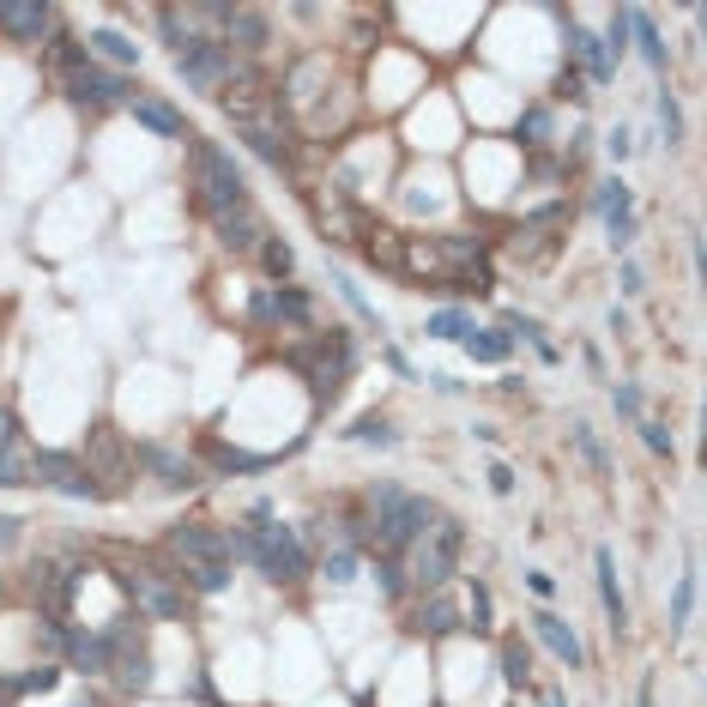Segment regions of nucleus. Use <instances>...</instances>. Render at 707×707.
Returning a JSON list of instances; mask_svg holds the SVG:
<instances>
[{"label": "nucleus", "mask_w": 707, "mask_h": 707, "mask_svg": "<svg viewBox=\"0 0 707 707\" xmlns=\"http://www.w3.org/2000/svg\"><path fill=\"white\" fill-rule=\"evenodd\" d=\"M659 133H666V145H678L683 140V109H678V97H671V92H659Z\"/></svg>", "instance_id": "obj_45"}, {"label": "nucleus", "mask_w": 707, "mask_h": 707, "mask_svg": "<svg viewBox=\"0 0 707 707\" xmlns=\"http://www.w3.org/2000/svg\"><path fill=\"white\" fill-rule=\"evenodd\" d=\"M230 580H236V568H194V575H182V587H194V592H230Z\"/></svg>", "instance_id": "obj_46"}, {"label": "nucleus", "mask_w": 707, "mask_h": 707, "mask_svg": "<svg viewBox=\"0 0 707 707\" xmlns=\"http://www.w3.org/2000/svg\"><path fill=\"white\" fill-rule=\"evenodd\" d=\"M49 49H55V67H61V92L73 97V104H85V109H116V104H128V97H133L128 73H109V67H97L92 55H85V43L55 37Z\"/></svg>", "instance_id": "obj_5"}, {"label": "nucleus", "mask_w": 707, "mask_h": 707, "mask_svg": "<svg viewBox=\"0 0 707 707\" xmlns=\"http://www.w3.org/2000/svg\"><path fill=\"white\" fill-rule=\"evenodd\" d=\"M484 478H490V490H496V496H514V466H502V459H496Z\"/></svg>", "instance_id": "obj_53"}, {"label": "nucleus", "mask_w": 707, "mask_h": 707, "mask_svg": "<svg viewBox=\"0 0 707 707\" xmlns=\"http://www.w3.org/2000/svg\"><path fill=\"white\" fill-rule=\"evenodd\" d=\"M266 290H273V327L314 333V302L302 297V290H290V285H266Z\"/></svg>", "instance_id": "obj_28"}, {"label": "nucleus", "mask_w": 707, "mask_h": 707, "mask_svg": "<svg viewBox=\"0 0 707 707\" xmlns=\"http://www.w3.org/2000/svg\"><path fill=\"white\" fill-rule=\"evenodd\" d=\"M526 587H532L538 599H550V592H556V575H550V568H526Z\"/></svg>", "instance_id": "obj_55"}, {"label": "nucleus", "mask_w": 707, "mask_h": 707, "mask_svg": "<svg viewBox=\"0 0 707 707\" xmlns=\"http://www.w3.org/2000/svg\"><path fill=\"white\" fill-rule=\"evenodd\" d=\"M212 236H218L224 254H254L266 242V218L254 212V200H242L230 212H212Z\"/></svg>", "instance_id": "obj_14"}, {"label": "nucleus", "mask_w": 707, "mask_h": 707, "mask_svg": "<svg viewBox=\"0 0 707 707\" xmlns=\"http://www.w3.org/2000/svg\"><path fill=\"white\" fill-rule=\"evenodd\" d=\"M345 442H363V447H393V442H399V430H393V423L381 418V411H369V418H357L351 430H345Z\"/></svg>", "instance_id": "obj_37"}, {"label": "nucleus", "mask_w": 707, "mask_h": 707, "mask_svg": "<svg viewBox=\"0 0 707 707\" xmlns=\"http://www.w3.org/2000/svg\"><path fill=\"white\" fill-rule=\"evenodd\" d=\"M290 369H297L302 381H309V399L314 406H333L345 393V381L357 375V345L345 339L339 327H327V333H309V339L290 351Z\"/></svg>", "instance_id": "obj_4"}, {"label": "nucleus", "mask_w": 707, "mask_h": 707, "mask_svg": "<svg viewBox=\"0 0 707 707\" xmlns=\"http://www.w3.org/2000/svg\"><path fill=\"white\" fill-rule=\"evenodd\" d=\"M544 707H568V702H563V695H556V690H550V695H544Z\"/></svg>", "instance_id": "obj_58"}, {"label": "nucleus", "mask_w": 707, "mask_h": 707, "mask_svg": "<svg viewBox=\"0 0 707 707\" xmlns=\"http://www.w3.org/2000/svg\"><path fill=\"white\" fill-rule=\"evenodd\" d=\"M604 152H611V164H623V157L635 152V133H628V128H611V133H604Z\"/></svg>", "instance_id": "obj_52"}, {"label": "nucleus", "mask_w": 707, "mask_h": 707, "mask_svg": "<svg viewBox=\"0 0 707 707\" xmlns=\"http://www.w3.org/2000/svg\"><path fill=\"white\" fill-rule=\"evenodd\" d=\"M218 37L230 43V49L242 55V61H249V55H261L266 43H273V31H266V19L254 13V7H224V25H218Z\"/></svg>", "instance_id": "obj_21"}, {"label": "nucleus", "mask_w": 707, "mask_h": 707, "mask_svg": "<svg viewBox=\"0 0 707 707\" xmlns=\"http://www.w3.org/2000/svg\"><path fill=\"white\" fill-rule=\"evenodd\" d=\"M230 538H236V563H254L273 587H297L309 575V544L297 538V526L261 520V526H242V532L230 526Z\"/></svg>", "instance_id": "obj_3"}, {"label": "nucleus", "mask_w": 707, "mask_h": 707, "mask_svg": "<svg viewBox=\"0 0 707 707\" xmlns=\"http://www.w3.org/2000/svg\"><path fill=\"white\" fill-rule=\"evenodd\" d=\"M592 580H599V604H604V623H611V635H628V599H623V587H616V556H611V544L592 550Z\"/></svg>", "instance_id": "obj_22"}, {"label": "nucleus", "mask_w": 707, "mask_h": 707, "mask_svg": "<svg viewBox=\"0 0 707 707\" xmlns=\"http://www.w3.org/2000/svg\"><path fill=\"white\" fill-rule=\"evenodd\" d=\"M592 212H599L604 224H611V218H628V212H635V188H628L623 176H604V182L592 188Z\"/></svg>", "instance_id": "obj_29"}, {"label": "nucleus", "mask_w": 707, "mask_h": 707, "mask_svg": "<svg viewBox=\"0 0 707 707\" xmlns=\"http://www.w3.org/2000/svg\"><path fill=\"white\" fill-rule=\"evenodd\" d=\"M556 97H575V104H587V73H580L575 61H563V73H556Z\"/></svg>", "instance_id": "obj_47"}, {"label": "nucleus", "mask_w": 707, "mask_h": 707, "mask_svg": "<svg viewBox=\"0 0 707 707\" xmlns=\"http://www.w3.org/2000/svg\"><path fill=\"white\" fill-rule=\"evenodd\" d=\"M375 587L387 592V599H406V568H399V556H375Z\"/></svg>", "instance_id": "obj_44"}, {"label": "nucleus", "mask_w": 707, "mask_h": 707, "mask_svg": "<svg viewBox=\"0 0 707 707\" xmlns=\"http://www.w3.org/2000/svg\"><path fill=\"white\" fill-rule=\"evenodd\" d=\"M526 623H532V635H538V642H544L556 659H563L568 671L587 666V647H580V635H575V623H568V616H556V611H532Z\"/></svg>", "instance_id": "obj_18"}, {"label": "nucleus", "mask_w": 707, "mask_h": 707, "mask_svg": "<svg viewBox=\"0 0 707 707\" xmlns=\"http://www.w3.org/2000/svg\"><path fill=\"white\" fill-rule=\"evenodd\" d=\"M628 43L642 49V61L654 67V73H666V67H671V49H666V37H659V25L642 13V7H628Z\"/></svg>", "instance_id": "obj_27"}, {"label": "nucleus", "mask_w": 707, "mask_h": 707, "mask_svg": "<svg viewBox=\"0 0 707 707\" xmlns=\"http://www.w3.org/2000/svg\"><path fill=\"white\" fill-rule=\"evenodd\" d=\"M31 484H49V490H61V496H73V502H104V490H97V478L85 471V459H79V454H55V447H37V471H31Z\"/></svg>", "instance_id": "obj_13"}, {"label": "nucleus", "mask_w": 707, "mask_h": 707, "mask_svg": "<svg viewBox=\"0 0 707 707\" xmlns=\"http://www.w3.org/2000/svg\"><path fill=\"white\" fill-rule=\"evenodd\" d=\"M309 194V212H314V230L327 236V242H357V230L369 224V212L357 206L351 194H345L339 182H314V188H302Z\"/></svg>", "instance_id": "obj_12"}, {"label": "nucleus", "mask_w": 707, "mask_h": 707, "mask_svg": "<svg viewBox=\"0 0 707 707\" xmlns=\"http://www.w3.org/2000/svg\"><path fill=\"white\" fill-rule=\"evenodd\" d=\"M357 249H363V261L375 266V273H393V278H399V254H406V236L393 230V224H375V218H369L363 230H357Z\"/></svg>", "instance_id": "obj_24"}, {"label": "nucleus", "mask_w": 707, "mask_h": 707, "mask_svg": "<svg viewBox=\"0 0 707 707\" xmlns=\"http://www.w3.org/2000/svg\"><path fill=\"white\" fill-rule=\"evenodd\" d=\"M85 55H92V61H109V73H128V67L140 61V43H133L128 31L104 25V31H92V37H85Z\"/></svg>", "instance_id": "obj_26"}, {"label": "nucleus", "mask_w": 707, "mask_h": 707, "mask_svg": "<svg viewBox=\"0 0 707 707\" xmlns=\"http://www.w3.org/2000/svg\"><path fill=\"white\" fill-rule=\"evenodd\" d=\"M170 61H176V73H182L188 85H194V92H212V97H218L224 85H230V79L242 73V67H249V61H242V55H236L224 37H188L182 49L170 55Z\"/></svg>", "instance_id": "obj_9"}, {"label": "nucleus", "mask_w": 707, "mask_h": 707, "mask_svg": "<svg viewBox=\"0 0 707 707\" xmlns=\"http://www.w3.org/2000/svg\"><path fill=\"white\" fill-rule=\"evenodd\" d=\"M242 140H249V152L261 157V164H273V170H290V164H297V128H290V116H285V104H266L261 116H249L242 121Z\"/></svg>", "instance_id": "obj_11"}, {"label": "nucleus", "mask_w": 707, "mask_h": 707, "mask_svg": "<svg viewBox=\"0 0 707 707\" xmlns=\"http://www.w3.org/2000/svg\"><path fill=\"white\" fill-rule=\"evenodd\" d=\"M321 575H327L333 587H351V580H357V550L351 544H333L327 556H321Z\"/></svg>", "instance_id": "obj_40"}, {"label": "nucleus", "mask_w": 707, "mask_h": 707, "mask_svg": "<svg viewBox=\"0 0 707 707\" xmlns=\"http://www.w3.org/2000/svg\"><path fill=\"white\" fill-rule=\"evenodd\" d=\"M635 707H659V690H654V678H642V690H635Z\"/></svg>", "instance_id": "obj_57"}, {"label": "nucleus", "mask_w": 707, "mask_h": 707, "mask_svg": "<svg viewBox=\"0 0 707 707\" xmlns=\"http://www.w3.org/2000/svg\"><path fill=\"white\" fill-rule=\"evenodd\" d=\"M690 616H695V568L678 580V592H671V635H683V628H690Z\"/></svg>", "instance_id": "obj_41"}, {"label": "nucleus", "mask_w": 707, "mask_h": 707, "mask_svg": "<svg viewBox=\"0 0 707 707\" xmlns=\"http://www.w3.org/2000/svg\"><path fill=\"white\" fill-rule=\"evenodd\" d=\"M514 140H520V152H544L550 145V104H526L520 121H514Z\"/></svg>", "instance_id": "obj_32"}, {"label": "nucleus", "mask_w": 707, "mask_h": 707, "mask_svg": "<svg viewBox=\"0 0 707 707\" xmlns=\"http://www.w3.org/2000/svg\"><path fill=\"white\" fill-rule=\"evenodd\" d=\"M363 520H369V544H381V556H399L435 520V502L406 490V484H393V478H381L363 496Z\"/></svg>", "instance_id": "obj_1"}, {"label": "nucleus", "mask_w": 707, "mask_h": 707, "mask_svg": "<svg viewBox=\"0 0 707 707\" xmlns=\"http://www.w3.org/2000/svg\"><path fill=\"white\" fill-rule=\"evenodd\" d=\"M563 224H568V206H544V212H532V218H520L508 254H514V261H526V266L550 261V249H556V236H550V230H563Z\"/></svg>", "instance_id": "obj_15"}, {"label": "nucleus", "mask_w": 707, "mask_h": 707, "mask_svg": "<svg viewBox=\"0 0 707 707\" xmlns=\"http://www.w3.org/2000/svg\"><path fill=\"white\" fill-rule=\"evenodd\" d=\"M471 333V314L466 309H435L430 321H423V339H447V345H459Z\"/></svg>", "instance_id": "obj_35"}, {"label": "nucleus", "mask_w": 707, "mask_h": 707, "mask_svg": "<svg viewBox=\"0 0 707 707\" xmlns=\"http://www.w3.org/2000/svg\"><path fill=\"white\" fill-rule=\"evenodd\" d=\"M254 254H261L266 278H290V273H297V249H290L285 236H266V242H261Z\"/></svg>", "instance_id": "obj_38"}, {"label": "nucleus", "mask_w": 707, "mask_h": 707, "mask_svg": "<svg viewBox=\"0 0 707 707\" xmlns=\"http://www.w3.org/2000/svg\"><path fill=\"white\" fill-rule=\"evenodd\" d=\"M188 170H194V200H200V212H206V218L249 200V182H242V170L230 164V152H224V145L194 140V133H188Z\"/></svg>", "instance_id": "obj_7"}, {"label": "nucleus", "mask_w": 707, "mask_h": 707, "mask_svg": "<svg viewBox=\"0 0 707 707\" xmlns=\"http://www.w3.org/2000/svg\"><path fill=\"white\" fill-rule=\"evenodd\" d=\"M0 31L13 43H37L55 31V7H43V0H0Z\"/></svg>", "instance_id": "obj_20"}, {"label": "nucleus", "mask_w": 707, "mask_h": 707, "mask_svg": "<svg viewBox=\"0 0 707 707\" xmlns=\"http://www.w3.org/2000/svg\"><path fill=\"white\" fill-rule=\"evenodd\" d=\"M563 37H568V61H575V67H580V73H587V79H592V85H611V79H616V67H611V61H604V49H599V37H592V31H587V25H580V19H575V13H563Z\"/></svg>", "instance_id": "obj_19"}, {"label": "nucleus", "mask_w": 707, "mask_h": 707, "mask_svg": "<svg viewBox=\"0 0 707 707\" xmlns=\"http://www.w3.org/2000/svg\"><path fill=\"white\" fill-rule=\"evenodd\" d=\"M116 587L133 599V616H152V623H188V587L176 568H157V563H128L116 568Z\"/></svg>", "instance_id": "obj_6"}, {"label": "nucleus", "mask_w": 707, "mask_h": 707, "mask_svg": "<svg viewBox=\"0 0 707 707\" xmlns=\"http://www.w3.org/2000/svg\"><path fill=\"white\" fill-rule=\"evenodd\" d=\"M133 459H145V471H152L164 490H194V484H206L200 459L176 454V447H164V442H140V447H133Z\"/></svg>", "instance_id": "obj_16"}, {"label": "nucleus", "mask_w": 707, "mask_h": 707, "mask_svg": "<svg viewBox=\"0 0 707 707\" xmlns=\"http://www.w3.org/2000/svg\"><path fill=\"white\" fill-rule=\"evenodd\" d=\"M635 236H642V212H628V218H611V224H604V242H611V254L635 249Z\"/></svg>", "instance_id": "obj_42"}, {"label": "nucleus", "mask_w": 707, "mask_h": 707, "mask_svg": "<svg viewBox=\"0 0 707 707\" xmlns=\"http://www.w3.org/2000/svg\"><path fill=\"white\" fill-rule=\"evenodd\" d=\"M471 628H490V587L471 580Z\"/></svg>", "instance_id": "obj_51"}, {"label": "nucleus", "mask_w": 707, "mask_h": 707, "mask_svg": "<svg viewBox=\"0 0 707 707\" xmlns=\"http://www.w3.org/2000/svg\"><path fill=\"white\" fill-rule=\"evenodd\" d=\"M635 430H642L647 454H659V459H671V454H678V442H671V430H666L659 418H635Z\"/></svg>", "instance_id": "obj_43"}, {"label": "nucleus", "mask_w": 707, "mask_h": 707, "mask_svg": "<svg viewBox=\"0 0 707 707\" xmlns=\"http://www.w3.org/2000/svg\"><path fill=\"white\" fill-rule=\"evenodd\" d=\"M206 459L218 471H266L273 454H242V447H224V442H206Z\"/></svg>", "instance_id": "obj_36"}, {"label": "nucleus", "mask_w": 707, "mask_h": 707, "mask_svg": "<svg viewBox=\"0 0 707 707\" xmlns=\"http://www.w3.org/2000/svg\"><path fill=\"white\" fill-rule=\"evenodd\" d=\"M109 635V671H116V690L145 695L152 690V642H145V623L140 616H116L104 623Z\"/></svg>", "instance_id": "obj_10"}, {"label": "nucleus", "mask_w": 707, "mask_h": 707, "mask_svg": "<svg viewBox=\"0 0 707 707\" xmlns=\"http://www.w3.org/2000/svg\"><path fill=\"white\" fill-rule=\"evenodd\" d=\"M459 345H466L471 363H508V351H514V339L502 327H471Z\"/></svg>", "instance_id": "obj_30"}, {"label": "nucleus", "mask_w": 707, "mask_h": 707, "mask_svg": "<svg viewBox=\"0 0 707 707\" xmlns=\"http://www.w3.org/2000/svg\"><path fill=\"white\" fill-rule=\"evenodd\" d=\"M611 406H616V418H642V387H635V381H616Z\"/></svg>", "instance_id": "obj_48"}, {"label": "nucleus", "mask_w": 707, "mask_h": 707, "mask_svg": "<svg viewBox=\"0 0 707 707\" xmlns=\"http://www.w3.org/2000/svg\"><path fill=\"white\" fill-rule=\"evenodd\" d=\"M19 526H25V520H13V514H0V550H13V544H19Z\"/></svg>", "instance_id": "obj_56"}, {"label": "nucleus", "mask_w": 707, "mask_h": 707, "mask_svg": "<svg viewBox=\"0 0 707 707\" xmlns=\"http://www.w3.org/2000/svg\"><path fill=\"white\" fill-rule=\"evenodd\" d=\"M616 285H623L628 297H642V290H647V273H642L635 261H623V278H616Z\"/></svg>", "instance_id": "obj_54"}, {"label": "nucleus", "mask_w": 707, "mask_h": 707, "mask_svg": "<svg viewBox=\"0 0 707 707\" xmlns=\"http://www.w3.org/2000/svg\"><path fill=\"white\" fill-rule=\"evenodd\" d=\"M128 104H133V121L152 128L157 140H188V121H182V109H176V104H164V97H152V92H133Z\"/></svg>", "instance_id": "obj_25"}, {"label": "nucleus", "mask_w": 707, "mask_h": 707, "mask_svg": "<svg viewBox=\"0 0 707 707\" xmlns=\"http://www.w3.org/2000/svg\"><path fill=\"white\" fill-rule=\"evenodd\" d=\"M502 683H508V690H526V683H532V647H526L520 635H502Z\"/></svg>", "instance_id": "obj_33"}, {"label": "nucleus", "mask_w": 707, "mask_h": 707, "mask_svg": "<svg viewBox=\"0 0 707 707\" xmlns=\"http://www.w3.org/2000/svg\"><path fill=\"white\" fill-rule=\"evenodd\" d=\"M249 327H273V290H254L249 297Z\"/></svg>", "instance_id": "obj_50"}, {"label": "nucleus", "mask_w": 707, "mask_h": 707, "mask_svg": "<svg viewBox=\"0 0 707 707\" xmlns=\"http://www.w3.org/2000/svg\"><path fill=\"white\" fill-rule=\"evenodd\" d=\"M599 49H604V61H611V67H623V55H628V7H616V13L604 19Z\"/></svg>", "instance_id": "obj_39"}, {"label": "nucleus", "mask_w": 707, "mask_h": 707, "mask_svg": "<svg viewBox=\"0 0 707 707\" xmlns=\"http://www.w3.org/2000/svg\"><path fill=\"white\" fill-rule=\"evenodd\" d=\"M466 623V611H459V599L454 592H418V604H411V628L418 635H454V628Z\"/></svg>", "instance_id": "obj_23"}, {"label": "nucleus", "mask_w": 707, "mask_h": 707, "mask_svg": "<svg viewBox=\"0 0 707 707\" xmlns=\"http://www.w3.org/2000/svg\"><path fill=\"white\" fill-rule=\"evenodd\" d=\"M568 442H575V454L587 459V466L599 471V478H611V454H604V442L592 435V423H587V418H580V423H568Z\"/></svg>", "instance_id": "obj_34"}, {"label": "nucleus", "mask_w": 707, "mask_h": 707, "mask_svg": "<svg viewBox=\"0 0 707 707\" xmlns=\"http://www.w3.org/2000/svg\"><path fill=\"white\" fill-rule=\"evenodd\" d=\"M164 550L176 556V575H194V568H236V538H230V526H212V520H182V526H170Z\"/></svg>", "instance_id": "obj_8"}, {"label": "nucleus", "mask_w": 707, "mask_h": 707, "mask_svg": "<svg viewBox=\"0 0 707 707\" xmlns=\"http://www.w3.org/2000/svg\"><path fill=\"white\" fill-rule=\"evenodd\" d=\"M459 556H466V526L435 508V520L406 544V563H399L406 568V587L411 592H447V580L459 575Z\"/></svg>", "instance_id": "obj_2"}, {"label": "nucleus", "mask_w": 707, "mask_h": 707, "mask_svg": "<svg viewBox=\"0 0 707 707\" xmlns=\"http://www.w3.org/2000/svg\"><path fill=\"white\" fill-rule=\"evenodd\" d=\"M55 642H61V654H67V666L73 671H109V635L104 628H73V623H55Z\"/></svg>", "instance_id": "obj_17"}, {"label": "nucleus", "mask_w": 707, "mask_h": 707, "mask_svg": "<svg viewBox=\"0 0 707 707\" xmlns=\"http://www.w3.org/2000/svg\"><path fill=\"white\" fill-rule=\"evenodd\" d=\"M327 285H333V290H339V297H345V302H351V314H357V321H363V327H369V333H387V321H381V309H375V302H369V297H363V290H357V285H351V273H339V266H333V273H327Z\"/></svg>", "instance_id": "obj_31"}, {"label": "nucleus", "mask_w": 707, "mask_h": 707, "mask_svg": "<svg viewBox=\"0 0 707 707\" xmlns=\"http://www.w3.org/2000/svg\"><path fill=\"white\" fill-rule=\"evenodd\" d=\"M13 442H25V430H19V411L7 406V399H0V454H7Z\"/></svg>", "instance_id": "obj_49"}]
</instances>
